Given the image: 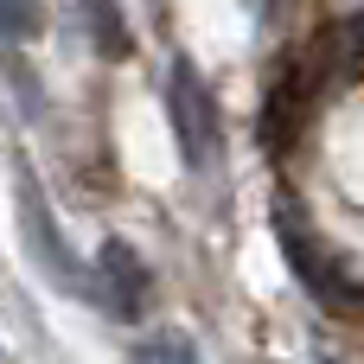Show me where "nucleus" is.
I'll list each match as a JSON object with an SVG mask.
<instances>
[{
  "label": "nucleus",
  "mask_w": 364,
  "mask_h": 364,
  "mask_svg": "<svg viewBox=\"0 0 364 364\" xmlns=\"http://www.w3.org/2000/svg\"><path fill=\"white\" fill-rule=\"evenodd\" d=\"M90 6V26H96V45H102V58H122L128 51V32H122V13H115V0H83Z\"/></svg>",
  "instance_id": "obj_6"
},
{
  "label": "nucleus",
  "mask_w": 364,
  "mask_h": 364,
  "mask_svg": "<svg viewBox=\"0 0 364 364\" xmlns=\"http://www.w3.org/2000/svg\"><path fill=\"white\" fill-rule=\"evenodd\" d=\"M19 218H26V230H32V256L51 269V282H58V288H70V294H90V288H83V269H77V256L64 250V237H58L51 211L38 205V192L26 186V173H19Z\"/></svg>",
  "instance_id": "obj_1"
},
{
  "label": "nucleus",
  "mask_w": 364,
  "mask_h": 364,
  "mask_svg": "<svg viewBox=\"0 0 364 364\" xmlns=\"http://www.w3.org/2000/svg\"><path fill=\"white\" fill-rule=\"evenodd\" d=\"M134 364H205V358H198V346L186 333H154V339L134 346Z\"/></svg>",
  "instance_id": "obj_5"
},
{
  "label": "nucleus",
  "mask_w": 364,
  "mask_h": 364,
  "mask_svg": "<svg viewBox=\"0 0 364 364\" xmlns=\"http://www.w3.org/2000/svg\"><path fill=\"white\" fill-rule=\"evenodd\" d=\"M275 230H282V256H288V269L307 282V294H314L320 307H346V294H339V269L320 262V250L307 243V230H301L294 218H275Z\"/></svg>",
  "instance_id": "obj_3"
},
{
  "label": "nucleus",
  "mask_w": 364,
  "mask_h": 364,
  "mask_svg": "<svg viewBox=\"0 0 364 364\" xmlns=\"http://www.w3.org/2000/svg\"><path fill=\"white\" fill-rule=\"evenodd\" d=\"M173 122H179V154H186V166H198L205 154H211V96L198 90V77H192V64L179 58L173 64Z\"/></svg>",
  "instance_id": "obj_2"
},
{
  "label": "nucleus",
  "mask_w": 364,
  "mask_h": 364,
  "mask_svg": "<svg viewBox=\"0 0 364 364\" xmlns=\"http://www.w3.org/2000/svg\"><path fill=\"white\" fill-rule=\"evenodd\" d=\"M102 275H96V294H102V307L109 314H122V320H134L141 314V288H147V269L134 262V250L128 243H102Z\"/></svg>",
  "instance_id": "obj_4"
}]
</instances>
